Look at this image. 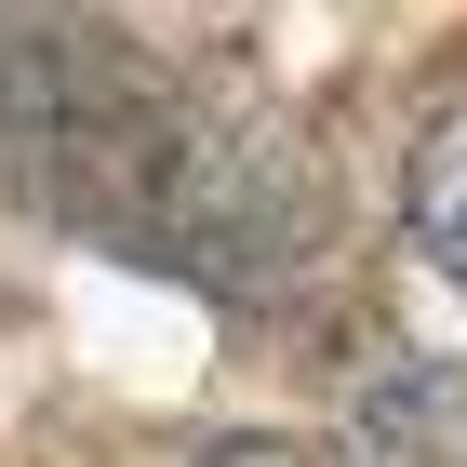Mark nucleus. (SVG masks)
Masks as SVG:
<instances>
[{
    "label": "nucleus",
    "mask_w": 467,
    "mask_h": 467,
    "mask_svg": "<svg viewBox=\"0 0 467 467\" xmlns=\"http://www.w3.org/2000/svg\"><path fill=\"white\" fill-rule=\"evenodd\" d=\"M0 187L187 281H281L321 227L267 108L147 67L94 0H0Z\"/></svg>",
    "instance_id": "1"
},
{
    "label": "nucleus",
    "mask_w": 467,
    "mask_h": 467,
    "mask_svg": "<svg viewBox=\"0 0 467 467\" xmlns=\"http://www.w3.org/2000/svg\"><path fill=\"white\" fill-rule=\"evenodd\" d=\"M400 227H414V254L467 294V94H441V108L414 120V147H400Z\"/></svg>",
    "instance_id": "2"
},
{
    "label": "nucleus",
    "mask_w": 467,
    "mask_h": 467,
    "mask_svg": "<svg viewBox=\"0 0 467 467\" xmlns=\"http://www.w3.org/2000/svg\"><path fill=\"white\" fill-rule=\"evenodd\" d=\"M214 467H334V454H307V441H227Z\"/></svg>",
    "instance_id": "3"
}]
</instances>
